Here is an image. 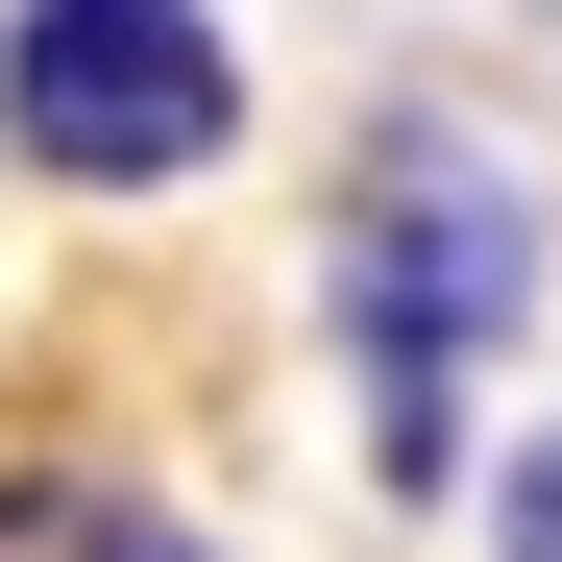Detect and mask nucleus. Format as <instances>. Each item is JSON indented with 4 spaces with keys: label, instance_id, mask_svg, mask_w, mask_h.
I'll return each mask as SVG.
<instances>
[{
    "label": "nucleus",
    "instance_id": "f257e3e1",
    "mask_svg": "<svg viewBox=\"0 0 562 562\" xmlns=\"http://www.w3.org/2000/svg\"><path fill=\"white\" fill-rule=\"evenodd\" d=\"M538 318V196L464 123H367L342 147V367H367V490H464V367Z\"/></svg>",
    "mask_w": 562,
    "mask_h": 562
},
{
    "label": "nucleus",
    "instance_id": "20e7f679",
    "mask_svg": "<svg viewBox=\"0 0 562 562\" xmlns=\"http://www.w3.org/2000/svg\"><path fill=\"white\" fill-rule=\"evenodd\" d=\"M490 562H562V416H538V440L490 464Z\"/></svg>",
    "mask_w": 562,
    "mask_h": 562
},
{
    "label": "nucleus",
    "instance_id": "f03ea898",
    "mask_svg": "<svg viewBox=\"0 0 562 562\" xmlns=\"http://www.w3.org/2000/svg\"><path fill=\"white\" fill-rule=\"evenodd\" d=\"M245 147L221 0H0V171L49 196H196Z\"/></svg>",
    "mask_w": 562,
    "mask_h": 562
},
{
    "label": "nucleus",
    "instance_id": "7ed1b4c3",
    "mask_svg": "<svg viewBox=\"0 0 562 562\" xmlns=\"http://www.w3.org/2000/svg\"><path fill=\"white\" fill-rule=\"evenodd\" d=\"M0 562H221V538L147 514L123 464H0Z\"/></svg>",
    "mask_w": 562,
    "mask_h": 562
}]
</instances>
